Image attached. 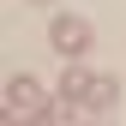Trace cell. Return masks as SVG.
<instances>
[{
    "mask_svg": "<svg viewBox=\"0 0 126 126\" xmlns=\"http://www.w3.org/2000/svg\"><path fill=\"white\" fill-rule=\"evenodd\" d=\"M84 42V30H78V18H60V48H78Z\"/></svg>",
    "mask_w": 126,
    "mask_h": 126,
    "instance_id": "cell-1",
    "label": "cell"
}]
</instances>
